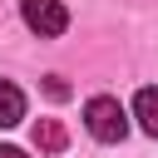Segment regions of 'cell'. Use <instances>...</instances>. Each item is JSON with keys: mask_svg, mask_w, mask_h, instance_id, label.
<instances>
[{"mask_svg": "<svg viewBox=\"0 0 158 158\" xmlns=\"http://www.w3.org/2000/svg\"><path fill=\"white\" fill-rule=\"evenodd\" d=\"M84 128H89L99 143H118V138L128 133V114H123V104H118V99L99 94V99H89V104H84Z\"/></svg>", "mask_w": 158, "mask_h": 158, "instance_id": "cell-1", "label": "cell"}, {"mask_svg": "<svg viewBox=\"0 0 158 158\" xmlns=\"http://www.w3.org/2000/svg\"><path fill=\"white\" fill-rule=\"evenodd\" d=\"M64 143H69V133H64V123H59V118H40V123H35V148L59 153Z\"/></svg>", "mask_w": 158, "mask_h": 158, "instance_id": "cell-5", "label": "cell"}, {"mask_svg": "<svg viewBox=\"0 0 158 158\" xmlns=\"http://www.w3.org/2000/svg\"><path fill=\"white\" fill-rule=\"evenodd\" d=\"M44 94H49V99H64V94H69V84H64L59 74H49V79H44Z\"/></svg>", "mask_w": 158, "mask_h": 158, "instance_id": "cell-6", "label": "cell"}, {"mask_svg": "<svg viewBox=\"0 0 158 158\" xmlns=\"http://www.w3.org/2000/svg\"><path fill=\"white\" fill-rule=\"evenodd\" d=\"M0 158H25V153L20 148H0Z\"/></svg>", "mask_w": 158, "mask_h": 158, "instance_id": "cell-7", "label": "cell"}, {"mask_svg": "<svg viewBox=\"0 0 158 158\" xmlns=\"http://www.w3.org/2000/svg\"><path fill=\"white\" fill-rule=\"evenodd\" d=\"M20 15L35 35H64V25H69V10L59 0H20Z\"/></svg>", "mask_w": 158, "mask_h": 158, "instance_id": "cell-2", "label": "cell"}, {"mask_svg": "<svg viewBox=\"0 0 158 158\" xmlns=\"http://www.w3.org/2000/svg\"><path fill=\"white\" fill-rule=\"evenodd\" d=\"M20 118H25V94L10 79H0V128H15Z\"/></svg>", "mask_w": 158, "mask_h": 158, "instance_id": "cell-4", "label": "cell"}, {"mask_svg": "<svg viewBox=\"0 0 158 158\" xmlns=\"http://www.w3.org/2000/svg\"><path fill=\"white\" fill-rule=\"evenodd\" d=\"M133 118L148 138H158V89H138L133 94Z\"/></svg>", "mask_w": 158, "mask_h": 158, "instance_id": "cell-3", "label": "cell"}]
</instances>
